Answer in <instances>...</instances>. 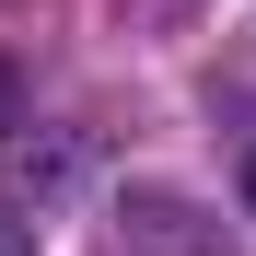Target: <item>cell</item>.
Listing matches in <instances>:
<instances>
[{
    "label": "cell",
    "instance_id": "6da1fadb",
    "mask_svg": "<svg viewBox=\"0 0 256 256\" xmlns=\"http://www.w3.org/2000/svg\"><path fill=\"white\" fill-rule=\"evenodd\" d=\"M244 210H256V152H244Z\"/></svg>",
    "mask_w": 256,
    "mask_h": 256
}]
</instances>
